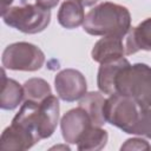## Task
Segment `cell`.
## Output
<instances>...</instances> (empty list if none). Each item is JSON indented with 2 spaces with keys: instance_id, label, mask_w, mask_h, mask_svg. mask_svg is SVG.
Listing matches in <instances>:
<instances>
[{
  "instance_id": "obj_5",
  "label": "cell",
  "mask_w": 151,
  "mask_h": 151,
  "mask_svg": "<svg viewBox=\"0 0 151 151\" xmlns=\"http://www.w3.org/2000/svg\"><path fill=\"white\" fill-rule=\"evenodd\" d=\"M55 79L68 84L67 86L65 85V86L55 87L58 93H59V96L64 100L71 101V100L78 99L79 97L83 96V93L86 90V83H85L83 76L77 71H72V70L63 71L61 73H59Z\"/></svg>"
},
{
  "instance_id": "obj_8",
  "label": "cell",
  "mask_w": 151,
  "mask_h": 151,
  "mask_svg": "<svg viewBox=\"0 0 151 151\" xmlns=\"http://www.w3.org/2000/svg\"><path fill=\"white\" fill-rule=\"evenodd\" d=\"M84 19L83 7L77 1H66L63 4L59 12V22L66 27L72 28L81 24Z\"/></svg>"
},
{
  "instance_id": "obj_2",
  "label": "cell",
  "mask_w": 151,
  "mask_h": 151,
  "mask_svg": "<svg viewBox=\"0 0 151 151\" xmlns=\"http://www.w3.org/2000/svg\"><path fill=\"white\" fill-rule=\"evenodd\" d=\"M114 91L146 109L151 105V70L144 64L125 65L116 77Z\"/></svg>"
},
{
  "instance_id": "obj_4",
  "label": "cell",
  "mask_w": 151,
  "mask_h": 151,
  "mask_svg": "<svg viewBox=\"0 0 151 151\" xmlns=\"http://www.w3.org/2000/svg\"><path fill=\"white\" fill-rule=\"evenodd\" d=\"M134 104L131 98L113 93L110 99L105 100L103 107L104 117H106L111 124L118 125L125 131H129V133H134L138 123Z\"/></svg>"
},
{
  "instance_id": "obj_6",
  "label": "cell",
  "mask_w": 151,
  "mask_h": 151,
  "mask_svg": "<svg viewBox=\"0 0 151 151\" xmlns=\"http://www.w3.org/2000/svg\"><path fill=\"white\" fill-rule=\"evenodd\" d=\"M151 50V19L145 20L138 27L131 29L126 38V53L131 54L138 50Z\"/></svg>"
},
{
  "instance_id": "obj_7",
  "label": "cell",
  "mask_w": 151,
  "mask_h": 151,
  "mask_svg": "<svg viewBox=\"0 0 151 151\" xmlns=\"http://www.w3.org/2000/svg\"><path fill=\"white\" fill-rule=\"evenodd\" d=\"M124 53V47L122 44V37L109 35L103 40L98 41L92 51V58L97 61H105L107 59L122 57Z\"/></svg>"
},
{
  "instance_id": "obj_3",
  "label": "cell",
  "mask_w": 151,
  "mask_h": 151,
  "mask_svg": "<svg viewBox=\"0 0 151 151\" xmlns=\"http://www.w3.org/2000/svg\"><path fill=\"white\" fill-rule=\"evenodd\" d=\"M5 21L26 33L42 31L50 22V11L39 5H26L13 7L8 13H4Z\"/></svg>"
},
{
  "instance_id": "obj_9",
  "label": "cell",
  "mask_w": 151,
  "mask_h": 151,
  "mask_svg": "<svg viewBox=\"0 0 151 151\" xmlns=\"http://www.w3.org/2000/svg\"><path fill=\"white\" fill-rule=\"evenodd\" d=\"M58 1H59V0H37V4H38L39 6H41V7L48 9V8L53 7V6H55Z\"/></svg>"
},
{
  "instance_id": "obj_1",
  "label": "cell",
  "mask_w": 151,
  "mask_h": 151,
  "mask_svg": "<svg viewBox=\"0 0 151 151\" xmlns=\"http://www.w3.org/2000/svg\"><path fill=\"white\" fill-rule=\"evenodd\" d=\"M130 26V14L123 6L105 2L85 17L84 29L94 35L123 37Z\"/></svg>"
},
{
  "instance_id": "obj_10",
  "label": "cell",
  "mask_w": 151,
  "mask_h": 151,
  "mask_svg": "<svg viewBox=\"0 0 151 151\" xmlns=\"http://www.w3.org/2000/svg\"><path fill=\"white\" fill-rule=\"evenodd\" d=\"M78 2H81L83 5H85V6H90V5H92L93 2H96L97 0H77Z\"/></svg>"
}]
</instances>
